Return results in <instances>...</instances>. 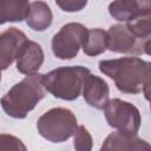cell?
<instances>
[{
  "mask_svg": "<svg viewBox=\"0 0 151 151\" xmlns=\"http://www.w3.org/2000/svg\"><path fill=\"white\" fill-rule=\"evenodd\" d=\"M99 71L114 81L116 87L126 94L143 92L149 99L150 63L138 57H123L99 61Z\"/></svg>",
  "mask_w": 151,
  "mask_h": 151,
  "instance_id": "1",
  "label": "cell"
},
{
  "mask_svg": "<svg viewBox=\"0 0 151 151\" xmlns=\"http://www.w3.org/2000/svg\"><path fill=\"white\" fill-rule=\"evenodd\" d=\"M44 74H27L15 84L1 99L0 104L5 113L15 119H24L45 98L46 88L42 83Z\"/></svg>",
  "mask_w": 151,
  "mask_h": 151,
  "instance_id": "2",
  "label": "cell"
},
{
  "mask_svg": "<svg viewBox=\"0 0 151 151\" xmlns=\"http://www.w3.org/2000/svg\"><path fill=\"white\" fill-rule=\"evenodd\" d=\"M90 73L85 66H63L44 74L42 83L53 97L72 101L81 94L84 81Z\"/></svg>",
  "mask_w": 151,
  "mask_h": 151,
  "instance_id": "3",
  "label": "cell"
},
{
  "mask_svg": "<svg viewBox=\"0 0 151 151\" xmlns=\"http://www.w3.org/2000/svg\"><path fill=\"white\" fill-rule=\"evenodd\" d=\"M77 126L78 122L74 113L65 107H53L37 122L39 134L51 143L66 142L73 136Z\"/></svg>",
  "mask_w": 151,
  "mask_h": 151,
  "instance_id": "4",
  "label": "cell"
},
{
  "mask_svg": "<svg viewBox=\"0 0 151 151\" xmlns=\"http://www.w3.org/2000/svg\"><path fill=\"white\" fill-rule=\"evenodd\" d=\"M103 110L106 122L111 127L122 132L138 133L142 117L139 110L133 104L114 98L109 100Z\"/></svg>",
  "mask_w": 151,
  "mask_h": 151,
  "instance_id": "5",
  "label": "cell"
},
{
  "mask_svg": "<svg viewBox=\"0 0 151 151\" xmlns=\"http://www.w3.org/2000/svg\"><path fill=\"white\" fill-rule=\"evenodd\" d=\"M87 28L80 22H68L57 32L51 42L53 54L61 60H70L78 55L85 40Z\"/></svg>",
  "mask_w": 151,
  "mask_h": 151,
  "instance_id": "6",
  "label": "cell"
},
{
  "mask_svg": "<svg viewBox=\"0 0 151 151\" xmlns=\"http://www.w3.org/2000/svg\"><path fill=\"white\" fill-rule=\"evenodd\" d=\"M107 33V50L124 54H150V39H140L123 24L110 26Z\"/></svg>",
  "mask_w": 151,
  "mask_h": 151,
  "instance_id": "7",
  "label": "cell"
},
{
  "mask_svg": "<svg viewBox=\"0 0 151 151\" xmlns=\"http://www.w3.org/2000/svg\"><path fill=\"white\" fill-rule=\"evenodd\" d=\"M110 15L123 22L151 15V0H113L109 5Z\"/></svg>",
  "mask_w": 151,
  "mask_h": 151,
  "instance_id": "8",
  "label": "cell"
},
{
  "mask_svg": "<svg viewBox=\"0 0 151 151\" xmlns=\"http://www.w3.org/2000/svg\"><path fill=\"white\" fill-rule=\"evenodd\" d=\"M26 41V34L17 27H9L0 33V71L7 70L12 65Z\"/></svg>",
  "mask_w": 151,
  "mask_h": 151,
  "instance_id": "9",
  "label": "cell"
},
{
  "mask_svg": "<svg viewBox=\"0 0 151 151\" xmlns=\"http://www.w3.org/2000/svg\"><path fill=\"white\" fill-rule=\"evenodd\" d=\"M81 94L84 97V100L91 107L103 110L109 101L110 88L107 83L103 78L90 73L84 81Z\"/></svg>",
  "mask_w": 151,
  "mask_h": 151,
  "instance_id": "10",
  "label": "cell"
},
{
  "mask_svg": "<svg viewBox=\"0 0 151 151\" xmlns=\"http://www.w3.org/2000/svg\"><path fill=\"white\" fill-rule=\"evenodd\" d=\"M17 70L22 74L37 73L44 64V51L41 46L32 40H27L17 55Z\"/></svg>",
  "mask_w": 151,
  "mask_h": 151,
  "instance_id": "11",
  "label": "cell"
},
{
  "mask_svg": "<svg viewBox=\"0 0 151 151\" xmlns=\"http://www.w3.org/2000/svg\"><path fill=\"white\" fill-rule=\"evenodd\" d=\"M150 149H151L150 144L146 140L139 138L137 133H129V132H122V131H116L110 133L105 138L100 147L101 151L104 150L140 151V150H150Z\"/></svg>",
  "mask_w": 151,
  "mask_h": 151,
  "instance_id": "12",
  "label": "cell"
},
{
  "mask_svg": "<svg viewBox=\"0 0 151 151\" xmlns=\"http://www.w3.org/2000/svg\"><path fill=\"white\" fill-rule=\"evenodd\" d=\"M25 20L29 28L37 32H42L51 26L53 13L45 1L38 0L29 4Z\"/></svg>",
  "mask_w": 151,
  "mask_h": 151,
  "instance_id": "13",
  "label": "cell"
},
{
  "mask_svg": "<svg viewBox=\"0 0 151 151\" xmlns=\"http://www.w3.org/2000/svg\"><path fill=\"white\" fill-rule=\"evenodd\" d=\"M28 6V0H0V25L22 21L26 18Z\"/></svg>",
  "mask_w": 151,
  "mask_h": 151,
  "instance_id": "14",
  "label": "cell"
},
{
  "mask_svg": "<svg viewBox=\"0 0 151 151\" xmlns=\"http://www.w3.org/2000/svg\"><path fill=\"white\" fill-rule=\"evenodd\" d=\"M83 51L86 55L96 57L107 50V33L101 28H91L86 31L83 42Z\"/></svg>",
  "mask_w": 151,
  "mask_h": 151,
  "instance_id": "15",
  "label": "cell"
},
{
  "mask_svg": "<svg viewBox=\"0 0 151 151\" xmlns=\"http://www.w3.org/2000/svg\"><path fill=\"white\" fill-rule=\"evenodd\" d=\"M126 26L132 33L140 39H151V15L142 17L126 22Z\"/></svg>",
  "mask_w": 151,
  "mask_h": 151,
  "instance_id": "16",
  "label": "cell"
},
{
  "mask_svg": "<svg viewBox=\"0 0 151 151\" xmlns=\"http://www.w3.org/2000/svg\"><path fill=\"white\" fill-rule=\"evenodd\" d=\"M93 140L88 130L84 125L77 126L73 133V147L79 151H90L92 149Z\"/></svg>",
  "mask_w": 151,
  "mask_h": 151,
  "instance_id": "17",
  "label": "cell"
},
{
  "mask_svg": "<svg viewBox=\"0 0 151 151\" xmlns=\"http://www.w3.org/2000/svg\"><path fill=\"white\" fill-rule=\"evenodd\" d=\"M0 150H14V151H26V145L13 134H0Z\"/></svg>",
  "mask_w": 151,
  "mask_h": 151,
  "instance_id": "18",
  "label": "cell"
},
{
  "mask_svg": "<svg viewBox=\"0 0 151 151\" xmlns=\"http://www.w3.org/2000/svg\"><path fill=\"white\" fill-rule=\"evenodd\" d=\"M55 5L64 12H79L85 8L87 0H54Z\"/></svg>",
  "mask_w": 151,
  "mask_h": 151,
  "instance_id": "19",
  "label": "cell"
},
{
  "mask_svg": "<svg viewBox=\"0 0 151 151\" xmlns=\"http://www.w3.org/2000/svg\"><path fill=\"white\" fill-rule=\"evenodd\" d=\"M0 81H1V72H0Z\"/></svg>",
  "mask_w": 151,
  "mask_h": 151,
  "instance_id": "20",
  "label": "cell"
}]
</instances>
